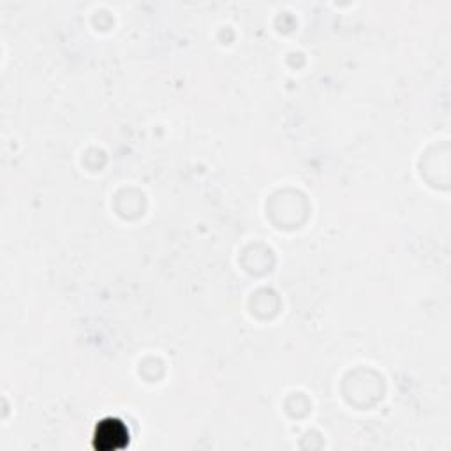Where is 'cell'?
Listing matches in <instances>:
<instances>
[{
  "instance_id": "cell-1",
  "label": "cell",
  "mask_w": 451,
  "mask_h": 451,
  "mask_svg": "<svg viewBox=\"0 0 451 451\" xmlns=\"http://www.w3.org/2000/svg\"><path fill=\"white\" fill-rule=\"evenodd\" d=\"M97 431V439H108L112 443V448L120 446L116 445V441H120L122 445H129V431L122 421H101Z\"/></svg>"
}]
</instances>
